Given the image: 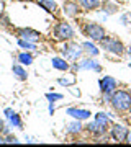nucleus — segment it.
<instances>
[{
    "mask_svg": "<svg viewBox=\"0 0 131 147\" xmlns=\"http://www.w3.org/2000/svg\"><path fill=\"white\" fill-rule=\"evenodd\" d=\"M110 105L111 108L118 113H126L131 110V93L126 90L116 88L110 96Z\"/></svg>",
    "mask_w": 131,
    "mask_h": 147,
    "instance_id": "obj_1",
    "label": "nucleus"
},
{
    "mask_svg": "<svg viewBox=\"0 0 131 147\" xmlns=\"http://www.w3.org/2000/svg\"><path fill=\"white\" fill-rule=\"evenodd\" d=\"M80 31H82V34H84L87 39H90V41H94V42H100L105 36H107V30H105L100 23L90 21V20L82 23Z\"/></svg>",
    "mask_w": 131,
    "mask_h": 147,
    "instance_id": "obj_2",
    "label": "nucleus"
},
{
    "mask_svg": "<svg viewBox=\"0 0 131 147\" xmlns=\"http://www.w3.org/2000/svg\"><path fill=\"white\" fill-rule=\"evenodd\" d=\"M52 38L61 42L72 41L74 38H75V31H74L71 23H67V21H64V20H59L54 25V28H52Z\"/></svg>",
    "mask_w": 131,
    "mask_h": 147,
    "instance_id": "obj_3",
    "label": "nucleus"
},
{
    "mask_svg": "<svg viewBox=\"0 0 131 147\" xmlns=\"http://www.w3.org/2000/svg\"><path fill=\"white\" fill-rule=\"evenodd\" d=\"M98 44L105 53H110V54H113V56H125L126 54V47H125V44H123V41L118 39L116 36H108V34H107Z\"/></svg>",
    "mask_w": 131,
    "mask_h": 147,
    "instance_id": "obj_4",
    "label": "nucleus"
},
{
    "mask_svg": "<svg viewBox=\"0 0 131 147\" xmlns=\"http://www.w3.org/2000/svg\"><path fill=\"white\" fill-rule=\"evenodd\" d=\"M59 51H61V54H62V57L67 59V61H79V59L84 56L82 44L74 42V39L72 41H66Z\"/></svg>",
    "mask_w": 131,
    "mask_h": 147,
    "instance_id": "obj_5",
    "label": "nucleus"
},
{
    "mask_svg": "<svg viewBox=\"0 0 131 147\" xmlns=\"http://www.w3.org/2000/svg\"><path fill=\"white\" fill-rule=\"evenodd\" d=\"M16 38H21V39H26V41H33V42H39L43 39V34L33 28H18L15 30Z\"/></svg>",
    "mask_w": 131,
    "mask_h": 147,
    "instance_id": "obj_6",
    "label": "nucleus"
},
{
    "mask_svg": "<svg viewBox=\"0 0 131 147\" xmlns=\"http://www.w3.org/2000/svg\"><path fill=\"white\" fill-rule=\"evenodd\" d=\"M80 11H82V7L79 3L77 0H66L62 5V13L64 16H67V18H77L80 15Z\"/></svg>",
    "mask_w": 131,
    "mask_h": 147,
    "instance_id": "obj_7",
    "label": "nucleus"
},
{
    "mask_svg": "<svg viewBox=\"0 0 131 147\" xmlns=\"http://www.w3.org/2000/svg\"><path fill=\"white\" fill-rule=\"evenodd\" d=\"M98 87H100V92H102V95H103V93L111 95L116 88H118V82H116V80L113 79L111 75H103V77L98 80Z\"/></svg>",
    "mask_w": 131,
    "mask_h": 147,
    "instance_id": "obj_8",
    "label": "nucleus"
},
{
    "mask_svg": "<svg viewBox=\"0 0 131 147\" xmlns=\"http://www.w3.org/2000/svg\"><path fill=\"white\" fill-rule=\"evenodd\" d=\"M110 137L113 139L115 142H126V136H128V127L123 126V124H111L110 126Z\"/></svg>",
    "mask_w": 131,
    "mask_h": 147,
    "instance_id": "obj_9",
    "label": "nucleus"
},
{
    "mask_svg": "<svg viewBox=\"0 0 131 147\" xmlns=\"http://www.w3.org/2000/svg\"><path fill=\"white\" fill-rule=\"evenodd\" d=\"M77 64V70H94V72H100L102 70V65H100L95 59H92L89 56L87 59H79V62H75Z\"/></svg>",
    "mask_w": 131,
    "mask_h": 147,
    "instance_id": "obj_10",
    "label": "nucleus"
},
{
    "mask_svg": "<svg viewBox=\"0 0 131 147\" xmlns=\"http://www.w3.org/2000/svg\"><path fill=\"white\" fill-rule=\"evenodd\" d=\"M35 3H36V5H39L43 10H46L49 15L58 16V13H59V5L56 3V0H35Z\"/></svg>",
    "mask_w": 131,
    "mask_h": 147,
    "instance_id": "obj_11",
    "label": "nucleus"
},
{
    "mask_svg": "<svg viewBox=\"0 0 131 147\" xmlns=\"http://www.w3.org/2000/svg\"><path fill=\"white\" fill-rule=\"evenodd\" d=\"M66 115H69L71 118H74V119L85 121L92 116V113H90L89 110H82V108H67V110H66Z\"/></svg>",
    "mask_w": 131,
    "mask_h": 147,
    "instance_id": "obj_12",
    "label": "nucleus"
},
{
    "mask_svg": "<svg viewBox=\"0 0 131 147\" xmlns=\"http://www.w3.org/2000/svg\"><path fill=\"white\" fill-rule=\"evenodd\" d=\"M82 131H84V124H82V121H79V119L71 121L66 126V132H67L69 136H79Z\"/></svg>",
    "mask_w": 131,
    "mask_h": 147,
    "instance_id": "obj_13",
    "label": "nucleus"
},
{
    "mask_svg": "<svg viewBox=\"0 0 131 147\" xmlns=\"http://www.w3.org/2000/svg\"><path fill=\"white\" fill-rule=\"evenodd\" d=\"M84 11H97L102 7V0H77Z\"/></svg>",
    "mask_w": 131,
    "mask_h": 147,
    "instance_id": "obj_14",
    "label": "nucleus"
},
{
    "mask_svg": "<svg viewBox=\"0 0 131 147\" xmlns=\"http://www.w3.org/2000/svg\"><path fill=\"white\" fill-rule=\"evenodd\" d=\"M51 65L56 69V70H61V72L71 70V64H69L67 59H64V57H52L51 59Z\"/></svg>",
    "mask_w": 131,
    "mask_h": 147,
    "instance_id": "obj_15",
    "label": "nucleus"
},
{
    "mask_svg": "<svg viewBox=\"0 0 131 147\" xmlns=\"http://www.w3.org/2000/svg\"><path fill=\"white\" fill-rule=\"evenodd\" d=\"M12 72L15 75V79L20 80V82H25V80L28 79V72H26V69L23 67L20 62H16V64L12 65Z\"/></svg>",
    "mask_w": 131,
    "mask_h": 147,
    "instance_id": "obj_16",
    "label": "nucleus"
},
{
    "mask_svg": "<svg viewBox=\"0 0 131 147\" xmlns=\"http://www.w3.org/2000/svg\"><path fill=\"white\" fill-rule=\"evenodd\" d=\"M82 49H84V54L90 56V57H97L100 54V49L94 44V41H85L82 42Z\"/></svg>",
    "mask_w": 131,
    "mask_h": 147,
    "instance_id": "obj_17",
    "label": "nucleus"
},
{
    "mask_svg": "<svg viewBox=\"0 0 131 147\" xmlns=\"http://www.w3.org/2000/svg\"><path fill=\"white\" fill-rule=\"evenodd\" d=\"M94 121L97 123V124H98L100 127H103V129H107V131L110 129V118H108V116L105 115V113H102V111H100V113H95Z\"/></svg>",
    "mask_w": 131,
    "mask_h": 147,
    "instance_id": "obj_18",
    "label": "nucleus"
},
{
    "mask_svg": "<svg viewBox=\"0 0 131 147\" xmlns=\"http://www.w3.org/2000/svg\"><path fill=\"white\" fill-rule=\"evenodd\" d=\"M33 61H35V56L30 51H23L16 56V62H20L21 65H31Z\"/></svg>",
    "mask_w": 131,
    "mask_h": 147,
    "instance_id": "obj_19",
    "label": "nucleus"
},
{
    "mask_svg": "<svg viewBox=\"0 0 131 147\" xmlns=\"http://www.w3.org/2000/svg\"><path fill=\"white\" fill-rule=\"evenodd\" d=\"M7 119L10 121V126H13V127H16V129H23V121H21V118H20V115L18 113H13L12 116H8Z\"/></svg>",
    "mask_w": 131,
    "mask_h": 147,
    "instance_id": "obj_20",
    "label": "nucleus"
},
{
    "mask_svg": "<svg viewBox=\"0 0 131 147\" xmlns=\"http://www.w3.org/2000/svg\"><path fill=\"white\" fill-rule=\"evenodd\" d=\"M16 44H18V46H20L21 49H25V51H31V49H36V42H33V41H26V39H21V38H18Z\"/></svg>",
    "mask_w": 131,
    "mask_h": 147,
    "instance_id": "obj_21",
    "label": "nucleus"
},
{
    "mask_svg": "<svg viewBox=\"0 0 131 147\" xmlns=\"http://www.w3.org/2000/svg\"><path fill=\"white\" fill-rule=\"evenodd\" d=\"M102 8H103V11H107L108 15H111V13H116V11H118V5H116V3H111L110 0L102 2Z\"/></svg>",
    "mask_w": 131,
    "mask_h": 147,
    "instance_id": "obj_22",
    "label": "nucleus"
},
{
    "mask_svg": "<svg viewBox=\"0 0 131 147\" xmlns=\"http://www.w3.org/2000/svg\"><path fill=\"white\" fill-rule=\"evenodd\" d=\"M62 98H64V95H61V93H46L48 101H59V100H62Z\"/></svg>",
    "mask_w": 131,
    "mask_h": 147,
    "instance_id": "obj_23",
    "label": "nucleus"
},
{
    "mask_svg": "<svg viewBox=\"0 0 131 147\" xmlns=\"http://www.w3.org/2000/svg\"><path fill=\"white\" fill-rule=\"evenodd\" d=\"M58 84L62 85V87H71V85L75 84V79H74V77L72 79H64L62 77V79H58Z\"/></svg>",
    "mask_w": 131,
    "mask_h": 147,
    "instance_id": "obj_24",
    "label": "nucleus"
},
{
    "mask_svg": "<svg viewBox=\"0 0 131 147\" xmlns=\"http://www.w3.org/2000/svg\"><path fill=\"white\" fill-rule=\"evenodd\" d=\"M18 137L13 136V134H7L5 136V144H18Z\"/></svg>",
    "mask_w": 131,
    "mask_h": 147,
    "instance_id": "obj_25",
    "label": "nucleus"
},
{
    "mask_svg": "<svg viewBox=\"0 0 131 147\" xmlns=\"http://www.w3.org/2000/svg\"><path fill=\"white\" fill-rule=\"evenodd\" d=\"M3 113H5V118H8V116H12L15 111L12 110V108H5V111H3Z\"/></svg>",
    "mask_w": 131,
    "mask_h": 147,
    "instance_id": "obj_26",
    "label": "nucleus"
},
{
    "mask_svg": "<svg viewBox=\"0 0 131 147\" xmlns=\"http://www.w3.org/2000/svg\"><path fill=\"white\" fill-rule=\"evenodd\" d=\"M126 142L131 144V131H128V136H126Z\"/></svg>",
    "mask_w": 131,
    "mask_h": 147,
    "instance_id": "obj_27",
    "label": "nucleus"
},
{
    "mask_svg": "<svg viewBox=\"0 0 131 147\" xmlns=\"http://www.w3.org/2000/svg\"><path fill=\"white\" fill-rule=\"evenodd\" d=\"M0 144H5V136L3 134H0Z\"/></svg>",
    "mask_w": 131,
    "mask_h": 147,
    "instance_id": "obj_28",
    "label": "nucleus"
},
{
    "mask_svg": "<svg viewBox=\"0 0 131 147\" xmlns=\"http://www.w3.org/2000/svg\"><path fill=\"white\" fill-rule=\"evenodd\" d=\"M3 126H5V123H3V119H2V118H0V131L3 129Z\"/></svg>",
    "mask_w": 131,
    "mask_h": 147,
    "instance_id": "obj_29",
    "label": "nucleus"
},
{
    "mask_svg": "<svg viewBox=\"0 0 131 147\" xmlns=\"http://www.w3.org/2000/svg\"><path fill=\"white\" fill-rule=\"evenodd\" d=\"M128 65H130V69H131V62H130V64H128Z\"/></svg>",
    "mask_w": 131,
    "mask_h": 147,
    "instance_id": "obj_30",
    "label": "nucleus"
}]
</instances>
